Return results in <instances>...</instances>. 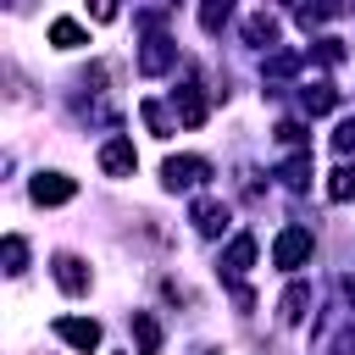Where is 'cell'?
<instances>
[{
	"label": "cell",
	"instance_id": "obj_17",
	"mask_svg": "<svg viewBox=\"0 0 355 355\" xmlns=\"http://www.w3.org/2000/svg\"><path fill=\"white\" fill-rule=\"evenodd\" d=\"M277 178H283V183H288V189H305V183H311V178H316V172H311V155H288V161H283V172H277Z\"/></svg>",
	"mask_w": 355,
	"mask_h": 355
},
{
	"label": "cell",
	"instance_id": "obj_25",
	"mask_svg": "<svg viewBox=\"0 0 355 355\" xmlns=\"http://www.w3.org/2000/svg\"><path fill=\"white\" fill-rule=\"evenodd\" d=\"M344 294H349V300H355V277H344Z\"/></svg>",
	"mask_w": 355,
	"mask_h": 355
},
{
	"label": "cell",
	"instance_id": "obj_22",
	"mask_svg": "<svg viewBox=\"0 0 355 355\" xmlns=\"http://www.w3.org/2000/svg\"><path fill=\"white\" fill-rule=\"evenodd\" d=\"M333 150H338V155H355V116H344V122L333 128Z\"/></svg>",
	"mask_w": 355,
	"mask_h": 355
},
{
	"label": "cell",
	"instance_id": "obj_18",
	"mask_svg": "<svg viewBox=\"0 0 355 355\" xmlns=\"http://www.w3.org/2000/svg\"><path fill=\"white\" fill-rule=\"evenodd\" d=\"M327 200H338V205L355 200V166H338V172L327 178Z\"/></svg>",
	"mask_w": 355,
	"mask_h": 355
},
{
	"label": "cell",
	"instance_id": "obj_1",
	"mask_svg": "<svg viewBox=\"0 0 355 355\" xmlns=\"http://www.w3.org/2000/svg\"><path fill=\"white\" fill-rule=\"evenodd\" d=\"M311 250H316L311 227H283V233H277V244H272V261H277L283 272H300V266L311 261Z\"/></svg>",
	"mask_w": 355,
	"mask_h": 355
},
{
	"label": "cell",
	"instance_id": "obj_6",
	"mask_svg": "<svg viewBox=\"0 0 355 355\" xmlns=\"http://www.w3.org/2000/svg\"><path fill=\"white\" fill-rule=\"evenodd\" d=\"M28 194H33V205H67V200L78 194V183H72L67 172H39V178L28 183Z\"/></svg>",
	"mask_w": 355,
	"mask_h": 355
},
{
	"label": "cell",
	"instance_id": "obj_16",
	"mask_svg": "<svg viewBox=\"0 0 355 355\" xmlns=\"http://www.w3.org/2000/svg\"><path fill=\"white\" fill-rule=\"evenodd\" d=\"M0 261H6V272H11V277H22V272H28V239L6 233V244H0Z\"/></svg>",
	"mask_w": 355,
	"mask_h": 355
},
{
	"label": "cell",
	"instance_id": "obj_23",
	"mask_svg": "<svg viewBox=\"0 0 355 355\" xmlns=\"http://www.w3.org/2000/svg\"><path fill=\"white\" fill-rule=\"evenodd\" d=\"M316 55L333 67V61H344V39H316Z\"/></svg>",
	"mask_w": 355,
	"mask_h": 355
},
{
	"label": "cell",
	"instance_id": "obj_8",
	"mask_svg": "<svg viewBox=\"0 0 355 355\" xmlns=\"http://www.w3.org/2000/svg\"><path fill=\"white\" fill-rule=\"evenodd\" d=\"M250 266H255V233H239V239L222 250V277H227V283H239Z\"/></svg>",
	"mask_w": 355,
	"mask_h": 355
},
{
	"label": "cell",
	"instance_id": "obj_3",
	"mask_svg": "<svg viewBox=\"0 0 355 355\" xmlns=\"http://www.w3.org/2000/svg\"><path fill=\"white\" fill-rule=\"evenodd\" d=\"M211 178V161H200V155H172L166 166H161V183L178 194V189H194V183H205Z\"/></svg>",
	"mask_w": 355,
	"mask_h": 355
},
{
	"label": "cell",
	"instance_id": "obj_4",
	"mask_svg": "<svg viewBox=\"0 0 355 355\" xmlns=\"http://www.w3.org/2000/svg\"><path fill=\"white\" fill-rule=\"evenodd\" d=\"M172 67H178V44H172L166 33H150L144 50H139V72H144V78H161V72H172Z\"/></svg>",
	"mask_w": 355,
	"mask_h": 355
},
{
	"label": "cell",
	"instance_id": "obj_2",
	"mask_svg": "<svg viewBox=\"0 0 355 355\" xmlns=\"http://www.w3.org/2000/svg\"><path fill=\"white\" fill-rule=\"evenodd\" d=\"M50 272H55V283H61V294H89V283H94V272H89V261L83 255H72V250H61L55 261H50Z\"/></svg>",
	"mask_w": 355,
	"mask_h": 355
},
{
	"label": "cell",
	"instance_id": "obj_21",
	"mask_svg": "<svg viewBox=\"0 0 355 355\" xmlns=\"http://www.w3.org/2000/svg\"><path fill=\"white\" fill-rule=\"evenodd\" d=\"M294 72H300V55H294V50L266 55V78H294Z\"/></svg>",
	"mask_w": 355,
	"mask_h": 355
},
{
	"label": "cell",
	"instance_id": "obj_10",
	"mask_svg": "<svg viewBox=\"0 0 355 355\" xmlns=\"http://www.w3.org/2000/svg\"><path fill=\"white\" fill-rule=\"evenodd\" d=\"M277 316H283L288 327H300V322L311 316V283H288L283 300H277Z\"/></svg>",
	"mask_w": 355,
	"mask_h": 355
},
{
	"label": "cell",
	"instance_id": "obj_7",
	"mask_svg": "<svg viewBox=\"0 0 355 355\" xmlns=\"http://www.w3.org/2000/svg\"><path fill=\"white\" fill-rule=\"evenodd\" d=\"M133 166H139V155H133L128 139H105L100 144V172L105 178H133Z\"/></svg>",
	"mask_w": 355,
	"mask_h": 355
},
{
	"label": "cell",
	"instance_id": "obj_15",
	"mask_svg": "<svg viewBox=\"0 0 355 355\" xmlns=\"http://www.w3.org/2000/svg\"><path fill=\"white\" fill-rule=\"evenodd\" d=\"M50 44H55V50H78V44H89V33H83V22L55 17V22H50Z\"/></svg>",
	"mask_w": 355,
	"mask_h": 355
},
{
	"label": "cell",
	"instance_id": "obj_20",
	"mask_svg": "<svg viewBox=\"0 0 355 355\" xmlns=\"http://www.w3.org/2000/svg\"><path fill=\"white\" fill-rule=\"evenodd\" d=\"M227 17H233V6H227V0H211V6H200V28H205V33H216Z\"/></svg>",
	"mask_w": 355,
	"mask_h": 355
},
{
	"label": "cell",
	"instance_id": "obj_9",
	"mask_svg": "<svg viewBox=\"0 0 355 355\" xmlns=\"http://www.w3.org/2000/svg\"><path fill=\"white\" fill-rule=\"evenodd\" d=\"M172 105H178V122H183V128H200V122H205V94H200V83H194V78L172 94Z\"/></svg>",
	"mask_w": 355,
	"mask_h": 355
},
{
	"label": "cell",
	"instance_id": "obj_19",
	"mask_svg": "<svg viewBox=\"0 0 355 355\" xmlns=\"http://www.w3.org/2000/svg\"><path fill=\"white\" fill-rule=\"evenodd\" d=\"M139 116H144V128H150L155 139H166V133H172V116H166L155 100H144V105H139Z\"/></svg>",
	"mask_w": 355,
	"mask_h": 355
},
{
	"label": "cell",
	"instance_id": "obj_13",
	"mask_svg": "<svg viewBox=\"0 0 355 355\" xmlns=\"http://www.w3.org/2000/svg\"><path fill=\"white\" fill-rule=\"evenodd\" d=\"M244 39H250V44H261V50H272V44H277V17H272V11L244 17Z\"/></svg>",
	"mask_w": 355,
	"mask_h": 355
},
{
	"label": "cell",
	"instance_id": "obj_5",
	"mask_svg": "<svg viewBox=\"0 0 355 355\" xmlns=\"http://www.w3.org/2000/svg\"><path fill=\"white\" fill-rule=\"evenodd\" d=\"M55 338L72 344L78 355H89V349H100V322H89V316H55Z\"/></svg>",
	"mask_w": 355,
	"mask_h": 355
},
{
	"label": "cell",
	"instance_id": "obj_11",
	"mask_svg": "<svg viewBox=\"0 0 355 355\" xmlns=\"http://www.w3.org/2000/svg\"><path fill=\"white\" fill-rule=\"evenodd\" d=\"M300 105H305L311 116H327V111L338 105V89H333L327 78H316V83H305V89H300Z\"/></svg>",
	"mask_w": 355,
	"mask_h": 355
},
{
	"label": "cell",
	"instance_id": "obj_14",
	"mask_svg": "<svg viewBox=\"0 0 355 355\" xmlns=\"http://www.w3.org/2000/svg\"><path fill=\"white\" fill-rule=\"evenodd\" d=\"M133 338H139V355H161V322L150 311H133Z\"/></svg>",
	"mask_w": 355,
	"mask_h": 355
},
{
	"label": "cell",
	"instance_id": "obj_24",
	"mask_svg": "<svg viewBox=\"0 0 355 355\" xmlns=\"http://www.w3.org/2000/svg\"><path fill=\"white\" fill-rule=\"evenodd\" d=\"M277 139H283V144H305V128H300V122H277Z\"/></svg>",
	"mask_w": 355,
	"mask_h": 355
},
{
	"label": "cell",
	"instance_id": "obj_12",
	"mask_svg": "<svg viewBox=\"0 0 355 355\" xmlns=\"http://www.w3.org/2000/svg\"><path fill=\"white\" fill-rule=\"evenodd\" d=\"M194 227H200L205 239H216V233L227 227V205H222V200H194Z\"/></svg>",
	"mask_w": 355,
	"mask_h": 355
}]
</instances>
